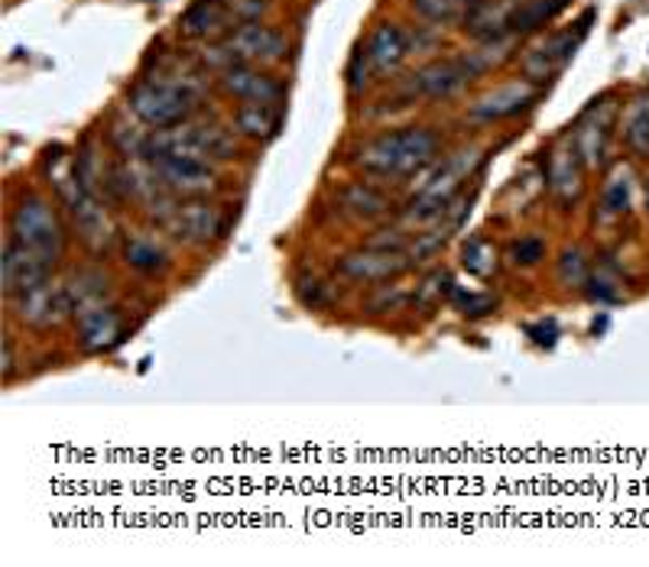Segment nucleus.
Instances as JSON below:
<instances>
[{
  "mask_svg": "<svg viewBox=\"0 0 649 567\" xmlns=\"http://www.w3.org/2000/svg\"><path fill=\"white\" fill-rule=\"evenodd\" d=\"M536 101H540V85H533L530 78H516V82H503L498 88L484 92L468 107V117L474 124H500V120L520 117Z\"/></svg>",
  "mask_w": 649,
  "mask_h": 567,
  "instance_id": "9",
  "label": "nucleus"
},
{
  "mask_svg": "<svg viewBox=\"0 0 649 567\" xmlns=\"http://www.w3.org/2000/svg\"><path fill=\"white\" fill-rule=\"evenodd\" d=\"M592 20H595V10H588L572 30H562V33H552L546 40H540L536 46H530L520 55V69H523V78H530L533 85H546L552 82L572 59L578 46L585 43L588 30H592Z\"/></svg>",
  "mask_w": 649,
  "mask_h": 567,
  "instance_id": "4",
  "label": "nucleus"
},
{
  "mask_svg": "<svg viewBox=\"0 0 649 567\" xmlns=\"http://www.w3.org/2000/svg\"><path fill=\"white\" fill-rule=\"evenodd\" d=\"M52 273H55L52 260L7 237V246H3V292H7V298H17L23 292L46 285Z\"/></svg>",
  "mask_w": 649,
  "mask_h": 567,
  "instance_id": "12",
  "label": "nucleus"
},
{
  "mask_svg": "<svg viewBox=\"0 0 649 567\" xmlns=\"http://www.w3.org/2000/svg\"><path fill=\"white\" fill-rule=\"evenodd\" d=\"M412 13L422 17L426 23L432 27H451V23H461L464 20V7L458 0H409Z\"/></svg>",
  "mask_w": 649,
  "mask_h": 567,
  "instance_id": "33",
  "label": "nucleus"
},
{
  "mask_svg": "<svg viewBox=\"0 0 649 567\" xmlns=\"http://www.w3.org/2000/svg\"><path fill=\"white\" fill-rule=\"evenodd\" d=\"M335 273L354 285H380L406 276L409 273V260H406V253L357 246V250H348V253L338 256Z\"/></svg>",
  "mask_w": 649,
  "mask_h": 567,
  "instance_id": "8",
  "label": "nucleus"
},
{
  "mask_svg": "<svg viewBox=\"0 0 649 567\" xmlns=\"http://www.w3.org/2000/svg\"><path fill=\"white\" fill-rule=\"evenodd\" d=\"M530 337L540 344V347H552L555 344V337H558V328H555V322H540V325H533L530 328Z\"/></svg>",
  "mask_w": 649,
  "mask_h": 567,
  "instance_id": "38",
  "label": "nucleus"
},
{
  "mask_svg": "<svg viewBox=\"0 0 649 567\" xmlns=\"http://www.w3.org/2000/svg\"><path fill=\"white\" fill-rule=\"evenodd\" d=\"M572 0H520V7L510 17V33L513 36H530L549 27L552 20L568 7Z\"/></svg>",
  "mask_w": 649,
  "mask_h": 567,
  "instance_id": "23",
  "label": "nucleus"
},
{
  "mask_svg": "<svg viewBox=\"0 0 649 567\" xmlns=\"http://www.w3.org/2000/svg\"><path fill=\"white\" fill-rule=\"evenodd\" d=\"M147 166H153L159 182L179 198H205L221 186L214 162L189 153H159L147 159Z\"/></svg>",
  "mask_w": 649,
  "mask_h": 567,
  "instance_id": "5",
  "label": "nucleus"
},
{
  "mask_svg": "<svg viewBox=\"0 0 649 567\" xmlns=\"http://www.w3.org/2000/svg\"><path fill=\"white\" fill-rule=\"evenodd\" d=\"M451 305L458 308V315H464V318H471V322H478V318H491V315L500 308L498 295H491V292H464L461 285H454V292H451Z\"/></svg>",
  "mask_w": 649,
  "mask_h": 567,
  "instance_id": "32",
  "label": "nucleus"
},
{
  "mask_svg": "<svg viewBox=\"0 0 649 567\" xmlns=\"http://www.w3.org/2000/svg\"><path fill=\"white\" fill-rule=\"evenodd\" d=\"M221 92L234 101H260V104H280L286 88L280 78H273L270 72H260L257 65L250 62H238V65H228L218 78Z\"/></svg>",
  "mask_w": 649,
  "mask_h": 567,
  "instance_id": "15",
  "label": "nucleus"
},
{
  "mask_svg": "<svg viewBox=\"0 0 649 567\" xmlns=\"http://www.w3.org/2000/svg\"><path fill=\"white\" fill-rule=\"evenodd\" d=\"M439 149L442 137L432 127H400L360 143L350 162L370 179L409 182L439 162Z\"/></svg>",
  "mask_w": 649,
  "mask_h": 567,
  "instance_id": "1",
  "label": "nucleus"
},
{
  "mask_svg": "<svg viewBox=\"0 0 649 567\" xmlns=\"http://www.w3.org/2000/svg\"><path fill=\"white\" fill-rule=\"evenodd\" d=\"M283 124V111L280 104H260V101H241L234 107V127L241 137L257 143L273 140L280 134Z\"/></svg>",
  "mask_w": 649,
  "mask_h": 567,
  "instance_id": "22",
  "label": "nucleus"
},
{
  "mask_svg": "<svg viewBox=\"0 0 649 567\" xmlns=\"http://www.w3.org/2000/svg\"><path fill=\"white\" fill-rule=\"evenodd\" d=\"M107 276L98 273V270H78L72 276V283H65V292H69V302H72V315L85 312V308H95V305H104L107 302Z\"/></svg>",
  "mask_w": 649,
  "mask_h": 567,
  "instance_id": "27",
  "label": "nucleus"
},
{
  "mask_svg": "<svg viewBox=\"0 0 649 567\" xmlns=\"http://www.w3.org/2000/svg\"><path fill=\"white\" fill-rule=\"evenodd\" d=\"M124 315L117 312V305L104 302L95 308H85L75 315V344L85 354H107L124 340Z\"/></svg>",
  "mask_w": 649,
  "mask_h": 567,
  "instance_id": "14",
  "label": "nucleus"
},
{
  "mask_svg": "<svg viewBox=\"0 0 649 567\" xmlns=\"http://www.w3.org/2000/svg\"><path fill=\"white\" fill-rule=\"evenodd\" d=\"M458 3H461L464 10H471V7H478V3H484V0H458Z\"/></svg>",
  "mask_w": 649,
  "mask_h": 567,
  "instance_id": "40",
  "label": "nucleus"
},
{
  "mask_svg": "<svg viewBox=\"0 0 649 567\" xmlns=\"http://www.w3.org/2000/svg\"><path fill=\"white\" fill-rule=\"evenodd\" d=\"M454 292V276L446 266H436L422 276V283L412 288V312L422 315H436L442 308V302H451Z\"/></svg>",
  "mask_w": 649,
  "mask_h": 567,
  "instance_id": "25",
  "label": "nucleus"
},
{
  "mask_svg": "<svg viewBox=\"0 0 649 567\" xmlns=\"http://www.w3.org/2000/svg\"><path fill=\"white\" fill-rule=\"evenodd\" d=\"M166 231L186 246H211L228 234V214L205 198H186L176 204L172 218L166 221Z\"/></svg>",
  "mask_w": 649,
  "mask_h": 567,
  "instance_id": "6",
  "label": "nucleus"
},
{
  "mask_svg": "<svg viewBox=\"0 0 649 567\" xmlns=\"http://www.w3.org/2000/svg\"><path fill=\"white\" fill-rule=\"evenodd\" d=\"M546 256H549V243H546V237L540 234L516 237V240L506 246V260H510V266H516V270H533V266H540Z\"/></svg>",
  "mask_w": 649,
  "mask_h": 567,
  "instance_id": "31",
  "label": "nucleus"
},
{
  "mask_svg": "<svg viewBox=\"0 0 649 567\" xmlns=\"http://www.w3.org/2000/svg\"><path fill=\"white\" fill-rule=\"evenodd\" d=\"M121 253H124V263L144 276H163L169 270V253L153 237H127Z\"/></svg>",
  "mask_w": 649,
  "mask_h": 567,
  "instance_id": "24",
  "label": "nucleus"
},
{
  "mask_svg": "<svg viewBox=\"0 0 649 567\" xmlns=\"http://www.w3.org/2000/svg\"><path fill=\"white\" fill-rule=\"evenodd\" d=\"M374 75H377V72H374V65H370V59H367V49L357 46L354 49V55H350L348 72H345L350 95H360V92L370 85V78H374Z\"/></svg>",
  "mask_w": 649,
  "mask_h": 567,
  "instance_id": "36",
  "label": "nucleus"
},
{
  "mask_svg": "<svg viewBox=\"0 0 649 567\" xmlns=\"http://www.w3.org/2000/svg\"><path fill=\"white\" fill-rule=\"evenodd\" d=\"M585 285H588V295H592L595 302H600V305H607V302H620V298H624L620 280H617L614 273H607V270H595Z\"/></svg>",
  "mask_w": 649,
  "mask_h": 567,
  "instance_id": "37",
  "label": "nucleus"
},
{
  "mask_svg": "<svg viewBox=\"0 0 649 567\" xmlns=\"http://www.w3.org/2000/svg\"><path fill=\"white\" fill-rule=\"evenodd\" d=\"M69 214L75 221V234L82 237L85 246L92 250H104L107 240L114 234V224L107 218V208L101 201V195L95 191H82L72 204H69Z\"/></svg>",
  "mask_w": 649,
  "mask_h": 567,
  "instance_id": "19",
  "label": "nucleus"
},
{
  "mask_svg": "<svg viewBox=\"0 0 649 567\" xmlns=\"http://www.w3.org/2000/svg\"><path fill=\"white\" fill-rule=\"evenodd\" d=\"M614 120H617V104H614L610 95L595 97L588 104V111L582 114L578 130H575V149H578L585 166L598 169V166L607 162V143H610Z\"/></svg>",
  "mask_w": 649,
  "mask_h": 567,
  "instance_id": "11",
  "label": "nucleus"
},
{
  "mask_svg": "<svg viewBox=\"0 0 649 567\" xmlns=\"http://www.w3.org/2000/svg\"><path fill=\"white\" fill-rule=\"evenodd\" d=\"M406 305H412V288L402 285L400 280H390V283L370 285L364 312L367 315H397V312H406Z\"/></svg>",
  "mask_w": 649,
  "mask_h": 567,
  "instance_id": "29",
  "label": "nucleus"
},
{
  "mask_svg": "<svg viewBox=\"0 0 649 567\" xmlns=\"http://www.w3.org/2000/svg\"><path fill=\"white\" fill-rule=\"evenodd\" d=\"M461 266L478 280H491L498 273V246L484 237H471L461 250Z\"/></svg>",
  "mask_w": 649,
  "mask_h": 567,
  "instance_id": "30",
  "label": "nucleus"
},
{
  "mask_svg": "<svg viewBox=\"0 0 649 567\" xmlns=\"http://www.w3.org/2000/svg\"><path fill=\"white\" fill-rule=\"evenodd\" d=\"M624 143L630 153L649 156V92L637 95L624 114Z\"/></svg>",
  "mask_w": 649,
  "mask_h": 567,
  "instance_id": "28",
  "label": "nucleus"
},
{
  "mask_svg": "<svg viewBox=\"0 0 649 567\" xmlns=\"http://www.w3.org/2000/svg\"><path fill=\"white\" fill-rule=\"evenodd\" d=\"M647 211H649V179H647Z\"/></svg>",
  "mask_w": 649,
  "mask_h": 567,
  "instance_id": "41",
  "label": "nucleus"
},
{
  "mask_svg": "<svg viewBox=\"0 0 649 567\" xmlns=\"http://www.w3.org/2000/svg\"><path fill=\"white\" fill-rule=\"evenodd\" d=\"M338 214L354 224H377L394 214V198L374 182H348L335 195Z\"/></svg>",
  "mask_w": 649,
  "mask_h": 567,
  "instance_id": "16",
  "label": "nucleus"
},
{
  "mask_svg": "<svg viewBox=\"0 0 649 567\" xmlns=\"http://www.w3.org/2000/svg\"><path fill=\"white\" fill-rule=\"evenodd\" d=\"M10 308H13V318L36 334H46L52 328H59L69 315H72V302H69V292L62 283H46L33 292H23L17 298H10Z\"/></svg>",
  "mask_w": 649,
  "mask_h": 567,
  "instance_id": "7",
  "label": "nucleus"
},
{
  "mask_svg": "<svg viewBox=\"0 0 649 567\" xmlns=\"http://www.w3.org/2000/svg\"><path fill=\"white\" fill-rule=\"evenodd\" d=\"M127 107L150 130H172V127L189 124V117L199 107V97H192L176 85H166L159 78H144L130 88Z\"/></svg>",
  "mask_w": 649,
  "mask_h": 567,
  "instance_id": "3",
  "label": "nucleus"
},
{
  "mask_svg": "<svg viewBox=\"0 0 649 567\" xmlns=\"http://www.w3.org/2000/svg\"><path fill=\"white\" fill-rule=\"evenodd\" d=\"M10 240L30 246L33 253L52 260L55 266L62 263L65 243H69L65 224H62V218L55 214L52 201L50 198H43V195H36V191L23 195V198L17 201V208H13V214H10Z\"/></svg>",
  "mask_w": 649,
  "mask_h": 567,
  "instance_id": "2",
  "label": "nucleus"
},
{
  "mask_svg": "<svg viewBox=\"0 0 649 567\" xmlns=\"http://www.w3.org/2000/svg\"><path fill=\"white\" fill-rule=\"evenodd\" d=\"M546 186L555 195V201L572 211L585 191V162L575 146H558L546 159Z\"/></svg>",
  "mask_w": 649,
  "mask_h": 567,
  "instance_id": "17",
  "label": "nucleus"
},
{
  "mask_svg": "<svg viewBox=\"0 0 649 567\" xmlns=\"http://www.w3.org/2000/svg\"><path fill=\"white\" fill-rule=\"evenodd\" d=\"M17 377V357H13V337L3 340V382H13Z\"/></svg>",
  "mask_w": 649,
  "mask_h": 567,
  "instance_id": "39",
  "label": "nucleus"
},
{
  "mask_svg": "<svg viewBox=\"0 0 649 567\" xmlns=\"http://www.w3.org/2000/svg\"><path fill=\"white\" fill-rule=\"evenodd\" d=\"M224 43L231 46V52L241 59V62H250V65H273V62H283L286 59V36L280 33V30H273V27H266V23H260V20H253V23H238L228 36H224Z\"/></svg>",
  "mask_w": 649,
  "mask_h": 567,
  "instance_id": "13",
  "label": "nucleus"
},
{
  "mask_svg": "<svg viewBox=\"0 0 649 567\" xmlns=\"http://www.w3.org/2000/svg\"><path fill=\"white\" fill-rule=\"evenodd\" d=\"M367 59L374 65L377 75H390L402 65V59L409 55V46H406V33H402L397 23H377L367 36Z\"/></svg>",
  "mask_w": 649,
  "mask_h": 567,
  "instance_id": "21",
  "label": "nucleus"
},
{
  "mask_svg": "<svg viewBox=\"0 0 649 567\" xmlns=\"http://www.w3.org/2000/svg\"><path fill=\"white\" fill-rule=\"evenodd\" d=\"M630 169L627 166H614V172L607 176L604 189H600V214L607 221H617L624 214H630L634 204V186H630Z\"/></svg>",
  "mask_w": 649,
  "mask_h": 567,
  "instance_id": "26",
  "label": "nucleus"
},
{
  "mask_svg": "<svg viewBox=\"0 0 649 567\" xmlns=\"http://www.w3.org/2000/svg\"><path fill=\"white\" fill-rule=\"evenodd\" d=\"M555 276L565 288H585L588 276H592V266H588V260L578 246H565L558 263H555Z\"/></svg>",
  "mask_w": 649,
  "mask_h": 567,
  "instance_id": "34",
  "label": "nucleus"
},
{
  "mask_svg": "<svg viewBox=\"0 0 649 567\" xmlns=\"http://www.w3.org/2000/svg\"><path fill=\"white\" fill-rule=\"evenodd\" d=\"M520 7V0H484L478 7H471L461 20V30L468 36H474L478 43L498 40V36H513L510 33V17Z\"/></svg>",
  "mask_w": 649,
  "mask_h": 567,
  "instance_id": "20",
  "label": "nucleus"
},
{
  "mask_svg": "<svg viewBox=\"0 0 649 567\" xmlns=\"http://www.w3.org/2000/svg\"><path fill=\"white\" fill-rule=\"evenodd\" d=\"M234 17L228 0H192L189 10L179 17V33L189 40H214L228 36L234 27H228Z\"/></svg>",
  "mask_w": 649,
  "mask_h": 567,
  "instance_id": "18",
  "label": "nucleus"
},
{
  "mask_svg": "<svg viewBox=\"0 0 649 567\" xmlns=\"http://www.w3.org/2000/svg\"><path fill=\"white\" fill-rule=\"evenodd\" d=\"M293 292H296L302 308H308V312H322V308H328V302H332V283L322 280V276H315V273L300 276L296 285H293Z\"/></svg>",
  "mask_w": 649,
  "mask_h": 567,
  "instance_id": "35",
  "label": "nucleus"
},
{
  "mask_svg": "<svg viewBox=\"0 0 649 567\" xmlns=\"http://www.w3.org/2000/svg\"><path fill=\"white\" fill-rule=\"evenodd\" d=\"M471 82H478V72L464 52L449 55V59H436L412 75V85H416L419 97H429V101H449L458 92H464Z\"/></svg>",
  "mask_w": 649,
  "mask_h": 567,
  "instance_id": "10",
  "label": "nucleus"
}]
</instances>
